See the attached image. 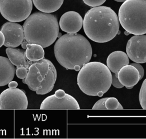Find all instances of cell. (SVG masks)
<instances>
[{
  "label": "cell",
  "instance_id": "cell-1",
  "mask_svg": "<svg viewBox=\"0 0 146 139\" xmlns=\"http://www.w3.org/2000/svg\"><path fill=\"white\" fill-rule=\"evenodd\" d=\"M57 61L67 69L79 71L88 63L92 56L89 41L79 33H66L61 36L54 45Z\"/></svg>",
  "mask_w": 146,
  "mask_h": 139
},
{
  "label": "cell",
  "instance_id": "cell-2",
  "mask_svg": "<svg viewBox=\"0 0 146 139\" xmlns=\"http://www.w3.org/2000/svg\"><path fill=\"white\" fill-rule=\"evenodd\" d=\"M120 22L116 12L110 7H93L85 14L83 20L84 33L91 40L106 43L118 33Z\"/></svg>",
  "mask_w": 146,
  "mask_h": 139
},
{
  "label": "cell",
  "instance_id": "cell-3",
  "mask_svg": "<svg viewBox=\"0 0 146 139\" xmlns=\"http://www.w3.org/2000/svg\"><path fill=\"white\" fill-rule=\"evenodd\" d=\"M25 39L30 44H36L43 48L52 44L59 34L56 17L50 13L35 12L30 15L23 25Z\"/></svg>",
  "mask_w": 146,
  "mask_h": 139
},
{
  "label": "cell",
  "instance_id": "cell-4",
  "mask_svg": "<svg viewBox=\"0 0 146 139\" xmlns=\"http://www.w3.org/2000/svg\"><path fill=\"white\" fill-rule=\"evenodd\" d=\"M112 75L107 66L100 62H88L79 70L77 83L81 91L90 96H102L112 85Z\"/></svg>",
  "mask_w": 146,
  "mask_h": 139
},
{
  "label": "cell",
  "instance_id": "cell-5",
  "mask_svg": "<svg viewBox=\"0 0 146 139\" xmlns=\"http://www.w3.org/2000/svg\"><path fill=\"white\" fill-rule=\"evenodd\" d=\"M57 73L54 64L48 59L29 61L28 73L25 84L38 95H44L54 88Z\"/></svg>",
  "mask_w": 146,
  "mask_h": 139
},
{
  "label": "cell",
  "instance_id": "cell-6",
  "mask_svg": "<svg viewBox=\"0 0 146 139\" xmlns=\"http://www.w3.org/2000/svg\"><path fill=\"white\" fill-rule=\"evenodd\" d=\"M118 18L128 33H146V0H125L119 8Z\"/></svg>",
  "mask_w": 146,
  "mask_h": 139
},
{
  "label": "cell",
  "instance_id": "cell-7",
  "mask_svg": "<svg viewBox=\"0 0 146 139\" xmlns=\"http://www.w3.org/2000/svg\"><path fill=\"white\" fill-rule=\"evenodd\" d=\"M33 9L32 0H0V12L9 22L26 20Z\"/></svg>",
  "mask_w": 146,
  "mask_h": 139
},
{
  "label": "cell",
  "instance_id": "cell-8",
  "mask_svg": "<svg viewBox=\"0 0 146 139\" xmlns=\"http://www.w3.org/2000/svg\"><path fill=\"white\" fill-rule=\"evenodd\" d=\"M40 108L46 109H80L77 100L62 89L57 90L54 95L46 98L42 102Z\"/></svg>",
  "mask_w": 146,
  "mask_h": 139
},
{
  "label": "cell",
  "instance_id": "cell-9",
  "mask_svg": "<svg viewBox=\"0 0 146 139\" xmlns=\"http://www.w3.org/2000/svg\"><path fill=\"white\" fill-rule=\"evenodd\" d=\"M28 100L24 91L9 88L0 94V109H27Z\"/></svg>",
  "mask_w": 146,
  "mask_h": 139
},
{
  "label": "cell",
  "instance_id": "cell-10",
  "mask_svg": "<svg viewBox=\"0 0 146 139\" xmlns=\"http://www.w3.org/2000/svg\"><path fill=\"white\" fill-rule=\"evenodd\" d=\"M126 53L129 58L134 62H146V35H135L126 45Z\"/></svg>",
  "mask_w": 146,
  "mask_h": 139
},
{
  "label": "cell",
  "instance_id": "cell-11",
  "mask_svg": "<svg viewBox=\"0 0 146 139\" xmlns=\"http://www.w3.org/2000/svg\"><path fill=\"white\" fill-rule=\"evenodd\" d=\"M5 36L3 45L6 47L15 48L19 46L25 39L23 27L17 22H7L1 28Z\"/></svg>",
  "mask_w": 146,
  "mask_h": 139
},
{
  "label": "cell",
  "instance_id": "cell-12",
  "mask_svg": "<svg viewBox=\"0 0 146 139\" xmlns=\"http://www.w3.org/2000/svg\"><path fill=\"white\" fill-rule=\"evenodd\" d=\"M83 18L76 11H70L64 13L60 18V29L67 33H75L83 26Z\"/></svg>",
  "mask_w": 146,
  "mask_h": 139
},
{
  "label": "cell",
  "instance_id": "cell-13",
  "mask_svg": "<svg viewBox=\"0 0 146 139\" xmlns=\"http://www.w3.org/2000/svg\"><path fill=\"white\" fill-rule=\"evenodd\" d=\"M117 77L125 87H133L140 81V77L137 69L131 65L123 66L118 71Z\"/></svg>",
  "mask_w": 146,
  "mask_h": 139
},
{
  "label": "cell",
  "instance_id": "cell-14",
  "mask_svg": "<svg viewBox=\"0 0 146 139\" xmlns=\"http://www.w3.org/2000/svg\"><path fill=\"white\" fill-rule=\"evenodd\" d=\"M129 64V57L123 51L117 50L111 53L107 58V66L113 73H117L124 66Z\"/></svg>",
  "mask_w": 146,
  "mask_h": 139
},
{
  "label": "cell",
  "instance_id": "cell-15",
  "mask_svg": "<svg viewBox=\"0 0 146 139\" xmlns=\"http://www.w3.org/2000/svg\"><path fill=\"white\" fill-rule=\"evenodd\" d=\"M14 65L8 58L0 56V86H4L11 81L14 77Z\"/></svg>",
  "mask_w": 146,
  "mask_h": 139
},
{
  "label": "cell",
  "instance_id": "cell-16",
  "mask_svg": "<svg viewBox=\"0 0 146 139\" xmlns=\"http://www.w3.org/2000/svg\"><path fill=\"white\" fill-rule=\"evenodd\" d=\"M6 53L10 62L18 67L24 66L29 68V60L26 58L25 51L20 49L7 47L6 49Z\"/></svg>",
  "mask_w": 146,
  "mask_h": 139
},
{
  "label": "cell",
  "instance_id": "cell-17",
  "mask_svg": "<svg viewBox=\"0 0 146 139\" xmlns=\"http://www.w3.org/2000/svg\"><path fill=\"white\" fill-rule=\"evenodd\" d=\"M35 7L41 12L51 13L62 6L64 0H32Z\"/></svg>",
  "mask_w": 146,
  "mask_h": 139
},
{
  "label": "cell",
  "instance_id": "cell-18",
  "mask_svg": "<svg viewBox=\"0 0 146 139\" xmlns=\"http://www.w3.org/2000/svg\"><path fill=\"white\" fill-rule=\"evenodd\" d=\"M25 55L29 60L36 61L44 58V51L43 48L39 44L28 43L25 50Z\"/></svg>",
  "mask_w": 146,
  "mask_h": 139
},
{
  "label": "cell",
  "instance_id": "cell-19",
  "mask_svg": "<svg viewBox=\"0 0 146 139\" xmlns=\"http://www.w3.org/2000/svg\"><path fill=\"white\" fill-rule=\"evenodd\" d=\"M105 106L106 109H121L123 108V106L119 102L118 100L114 97L107 98L105 102Z\"/></svg>",
  "mask_w": 146,
  "mask_h": 139
},
{
  "label": "cell",
  "instance_id": "cell-20",
  "mask_svg": "<svg viewBox=\"0 0 146 139\" xmlns=\"http://www.w3.org/2000/svg\"><path fill=\"white\" fill-rule=\"evenodd\" d=\"M139 99L142 108L146 109V78L142 83L139 92Z\"/></svg>",
  "mask_w": 146,
  "mask_h": 139
},
{
  "label": "cell",
  "instance_id": "cell-21",
  "mask_svg": "<svg viewBox=\"0 0 146 139\" xmlns=\"http://www.w3.org/2000/svg\"><path fill=\"white\" fill-rule=\"evenodd\" d=\"M28 73V69L26 67H18L15 70V74L19 79H24L26 77Z\"/></svg>",
  "mask_w": 146,
  "mask_h": 139
},
{
  "label": "cell",
  "instance_id": "cell-22",
  "mask_svg": "<svg viewBox=\"0 0 146 139\" xmlns=\"http://www.w3.org/2000/svg\"><path fill=\"white\" fill-rule=\"evenodd\" d=\"M106 0H83L84 3L91 7H96L103 5Z\"/></svg>",
  "mask_w": 146,
  "mask_h": 139
},
{
  "label": "cell",
  "instance_id": "cell-23",
  "mask_svg": "<svg viewBox=\"0 0 146 139\" xmlns=\"http://www.w3.org/2000/svg\"><path fill=\"white\" fill-rule=\"evenodd\" d=\"M107 98H104L98 100L92 107L93 109H106L105 102Z\"/></svg>",
  "mask_w": 146,
  "mask_h": 139
},
{
  "label": "cell",
  "instance_id": "cell-24",
  "mask_svg": "<svg viewBox=\"0 0 146 139\" xmlns=\"http://www.w3.org/2000/svg\"><path fill=\"white\" fill-rule=\"evenodd\" d=\"M115 74L112 75V85L116 88L120 89L124 87V86L119 81L117 77V73H114Z\"/></svg>",
  "mask_w": 146,
  "mask_h": 139
},
{
  "label": "cell",
  "instance_id": "cell-25",
  "mask_svg": "<svg viewBox=\"0 0 146 139\" xmlns=\"http://www.w3.org/2000/svg\"><path fill=\"white\" fill-rule=\"evenodd\" d=\"M130 65L133 66L134 67H135L137 70L139 72L140 74V80L141 79L143 78V77H144V69L143 68V66L139 64V63H136V62H133V63H131Z\"/></svg>",
  "mask_w": 146,
  "mask_h": 139
},
{
  "label": "cell",
  "instance_id": "cell-26",
  "mask_svg": "<svg viewBox=\"0 0 146 139\" xmlns=\"http://www.w3.org/2000/svg\"><path fill=\"white\" fill-rule=\"evenodd\" d=\"M8 86H9V88H11V89L16 88L18 86V83L16 81H11L8 83Z\"/></svg>",
  "mask_w": 146,
  "mask_h": 139
},
{
  "label": "cell",
  "instance_id": "cell-27",
  "mask_svg": "<svg viewBox=\"0 0 146 139\" xmlns=\"http://www.w3.org/2000/svg\"><path fill=\"white\" fill-rule=\"evenodd\" d=\"M4 41H5V36L3 34V33L0 30V48L2 45H3Z\"/></svg>",
  "mask_w": 146,
  "mask_h": 139
},
{
  "label": "cell",
  "instance_id": "cell-28",
  "mask_svg": "<svg viewBox=\"0 0 146 139\" xmlns=\"http://www.w3.org/2000/svg\"><path fill=\"white\" fill-rule=\"evenodd\" d=\"M28 44V43H27V41L24 39V40H23V41L22 42V43H21V47H22V48H23V49H26V47H27V44Z\"/></svg>",
  "mask_w": 146,
  "mask_h": 139
},
{
  "label": "cell",
  "instance_id": "cell-29",
  "mask_svg": "<svg viewBox=\"0 0 146 139\" xmlns=\"http://www.w3.org/2000/svg\"><path fill=\"white\" fill-rule=\"evenodd\" d=\"M114 1H116V2H124L125 0H114Z\"/></svg>",
  "mask_w": 146,
  "mask_h": 139
},
{
  "label": "cell",
  "instance_id": "cell-30",
  "mask_svg": "<svg viewBox=\"0 0 146 139\" xmlns=\"http://www.w3.org/2000/svg\"><path fill=\"white\" fill-rule=\"evenodd\" d=\"M127 89H131L133 87H125Z\"/></svg>",
  "mask_w": 146,
  "mask_h": 139
},
{
  "label": "cell",
  "instance_id": "cell-31",
  "mask_svg": "<svg viewBox=\"0 0 146 139\" xmlns=\"http://www.w3.org/2000/svg\"><path fill=\"white\" fill-rule=\"evenodd\" d=\"M22 82H23V83H25V78H24V79H22Z\"/></svg>",
  "mask_w": 146,
  "mask_h": 139
}]
</instances>
